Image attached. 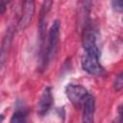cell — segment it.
Listing matches in <instances>:
<instances>
[{"label": "cell", "instance_id": "obj_1", "mask_svg": "<svg viewBox=\"0 0 123 123\" xmlns=\"http://www.w3.org/2000/svg\"><path fill=\"white\" fill-rule=\"evenodd\" d=\"M84 54L82 56V68L90 75H99L103 71L100 64V50L97 46L96 37L91 32H86L83 37Z\"/></svg>", "mask_w": 123, "mask_h": 123}, {"label": "cell", "instance_id": "obj_2", "mask_svg": "<svg viewBox=\"0 0 123 123\" xmlns=\"http://www.w3.org/2000/svg\"><path fill=\"white\" fill-rule=\"evenodd\" d=\"M60 28L61 24L59 20H55L49 30L48 34V44L45 47V56H44V63H43V70L46 69L49 63L53 61L57 54L58 45H59V38H60Z\"/></svg>", "mask_w": 123, "mask_h": 123}, {"label": "cell", "instance_id": "obj_3", "mask_svg": "<svg viewBox=\"0 0 123 123\" xmlns=\"http://www.w3.org/2000/svg\"><path fill=\"white\" fill-rule=\"evenodd\" d=\"M51 1H44L41 6L40 15L38 19V37H39V58H40V68L43 70L44 56H45V35H46V19L47 13L51 8Z\"/></svg>", "mask_w": 123, "mask_h": 123}, {"label": "cell", "instance_id": "obj_4", "mask_svg": "<svg viewBox=\"0 0 123 123\" xmlns=\"http://www.w3.org/2000/svg\"><path fill=\"white\" fill-rule=\"evenodd\" d=\"M65 94L75 107H80L83 105V102L88 93L87 90L81 85L68 84L65 86Z\"/></svg>", "mask_w": 123, "mask_h": 123}, {"label": "cell", "instance_id": "obj_5", "mask_svg": "<svg viewBox=\"0 0 123 123\" xmlns=\"http://www.w3.org/2000/svg\"><path fill=\"white\" fill-rule=\"evenodd\" d=\"M34 13H35V2L25 1L22 5V13L18 21L19 30H24L29 26L34 16Z\"/></svg>", "mask_w": 123, "mask_h": 123}, {"label": "cell", "instance_id": "obj_6", "mask_svg": "<svg viewBox=\"0 0 123 123\" xmlns=\"http://www.w3.org/2000/svg\"><path fill=\"white\" fill-rule=\"evenodd\" d=\"M53 104V95H52V89L50 86H47L44 88L38 102L37 105V112L39 115H44L51 108Z\"/></svg>", "mask_w": 123, "mask_h": 123}, {"label": "cell", "instance_id": "obj_7", "mask_svg": "<svg viewBox=\"0 0 123 123\" xmlns=\"http://www.w3.org/2000/svg\"><path fill=\"white\" fill-rule=\"evenodd\" d=\"M95 107V100L94 97L90 94L85 98L83 102V116H82V123H93V114H94V108Z\"/></svg>", "mask_w": 123, "mask_h": 123}, {"label": "cell", "instance_id": "obj_8", "mask_svg": "<svg viewBox=\"0 0 123 123\" xmlns=\"http://www.w3.org/2000/svg\"><path fill=\"white\" fill-rule=\"evenodd\" d=\"M12 37H13V31L12 28H9L3 40H2V44L0 46V70L2 68V66L4 65L7 57L9 55V50L12 44Z\"/></svg>", "mask_w": 123, "mask_h": 123}, {"label": "cell", "instance_id": "obj_9", "mask_svg": "<svg viewBox=\"0 0 123 123\" xmlns=\"http://www.w3.org/2000/svg\"><path fill=\"white\" fill-rule=\"evenodd\" d=\"M27 114H28V111L25 107L17 106L15 111L13 112L11 118V123H26Z\"/></svg>", "mask_w": 123, "mask_h": 123}, {"label": "cell", "instance_id": "obj_10", "mask_svg": "<svg viewBox=\"0 0 123 123\" xmlns=\"http://www.w3.org/2000/svg\"><path fill=\"white\" fill-rule=\"evenodd\" d=\"M123 86V77H122V73H119V75L115 78L114 84H113V87L116 91H120L121 88Z\"/></svg>", "mask_w": 123, "mask_h": 123}, {"label": "cell", "instance_id": "obj_11", "mask_svg": "<svg viewBox=\"0 0 123 123\" xmlns=\"http://www.w3.org/2000/svg\"><path fill=\"white\" fill-rule=\"evenodd\" d=\"M111 6H112V8H113L116 12H121L122 10H123V2H122L121 0H115V1H112V2H111Z\"/></svg>", "mask_w": 123, "mask_h": 123}, {"label": "cell", "instance_id": "obj_12", "mask_svg": "<svg viewBox=\"0 0 123 123\" xmlns=\"http://www.w3.org/2000/svg\"><path fill=\"white\" fill-rule=\"evenodd\" d=\"M4 120V115L3 114H0V123H2Z\"/></svg>", "mask_w": 123, "mask_h": 123}]
</instances>
